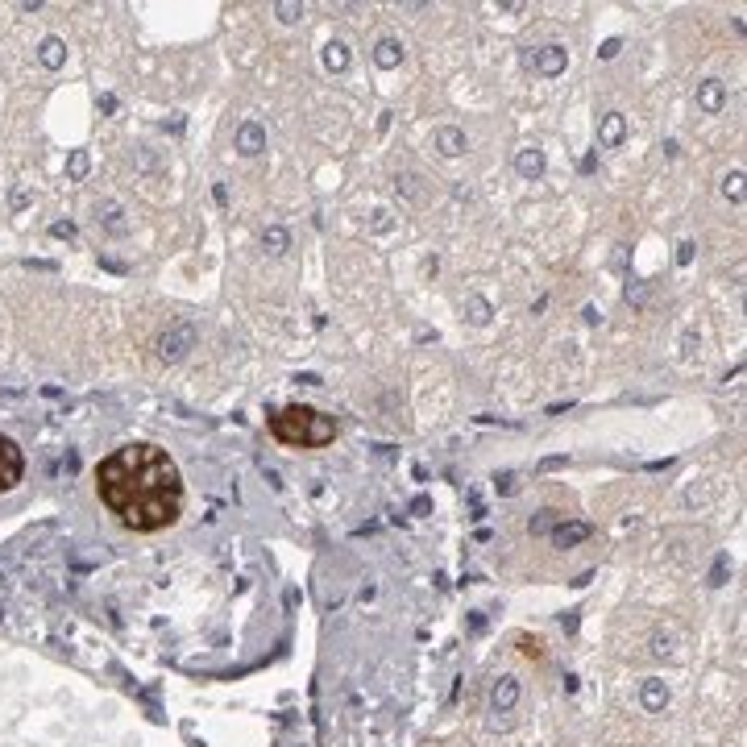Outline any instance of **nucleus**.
Listing matches in <instances>:
<instances>
[{
  "instance_id": "nucleus-1",
  "label": "nucleus",
  "mask_w": 747,
  "mask_h": 747,
  "mask_svg": "<svg viewBox=\"0 0 747 747\" xmlns=\"http://www.w3.org/2000/svg\"><path fill=\"white\" fill-rule=\"evenodd\" d=\"M95 494L129 531H162L183 515V477L158 444H125L95 465Z\"/></svg>"
},
{
  "instance_id": "nucleus-3",
  "label": "nucleus",
  "mask_w": 747,
  "mask_h": 747,
  "mask_svg": "<svg viewBox=\"0 0 747 747\" xmlns=\"http://www.w3.org/2000/svg\"><path fill=\"white\" fill-rule=\"evenodd\" d=\"M21 473H25L21 449H17L8 436H0V490H13V486L21 482Z\"/></svg>"
},
{
  "instance_id": "nucleus-2",
  "label": "nucleus",
  "mask_w": 747,
  "mask_h": 747,
  "mask_svg": "<svg viewBox=\"0 0 747 747\" xmlns=\"http://www.w3.org/2000/svg\"><path fill=\"white\" fill-rule=\"evenodd\" d=\"M270 432L286 449H324V444L336 440V423L328 420V416H320L316 407H303V403L275 411L270 416Z\"/></svg>"
}]
</instances>
